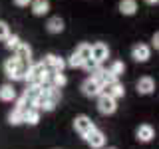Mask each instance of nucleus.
Returning <instances> with one entry per match:
<instances>
[{
  "label": "nucleus",
  "mask_w": 159,
  "mask_h": 149,
  "mask_svg": "<svg viewBox=\"0 0 159 149\" xmlns=\"http://www.w3.org/2000/svg\"><path fill=\"white\" fill-rule=\"evenodd\" d=\"M98 109H99V113H103V115H111V113L117 109V102L113 97L106 96V93H99L98 96Z\"/></svg>",
  "instance_id": "1"
},
{
  "label": "nucleus",
  "mask_w": 159,
  "mask_h": 149,
  "mask_svg": "<svg viewBox=\"0 0 159 149\" xmlns=\"http://www.w3.org/2000/svg\"><path fill=\"white\" fill-rule=\"evenodd\" d=\"M102 93H106V96L117 99V97H123L125 89H123V86L117 82V79H113V82H109V84H106V86H102Z\"/></svg>",
  "instance_id": "2"
},
{
  "label": "nucleus",
  "mask_w": 159,
  "mask_h": 149,
  "mask_svg": "<svg viewBox=\"0 0 159 149\" xmlns=\"http://www.w3.org/2000/svg\"><path fill=\"white\" fill-rule=\"evenodd\" d=\"M93 127H96V125H93V121H92L88 115H80V117H76V121H74V129H76V131H78L82 137L88 135V133L92 131Z\"/></svg>",
  "instance_id": "3"
},
{
  "label": "nucleus",
  "mask_w": 159,
  "mask_h": 149,
  "mask_svg": "<svg viewBox=\"0 0 159 149\" xmlns=\"http://www.w3.org/2000/svg\"><path fill=\"white\" fill-rule=\"evenodd\" d=\"M89 58H93L98 64L106 62V60L109 58V48H107L103 42H96V44L92 46V56H89Z\"/></svg>",
  "instance_id": "4"
},
{
  "label": "nucleus",
  "mask_w": 159,
  "mask_h": 149,
  "mask_svg": "<svg viewBox=\"0 0 159 149\" xmlns=\"http://www.w3.org/2000/svg\"><path fill=\"white\" fill-rule=\"evenodd\" d=\"M84 137H86V141L89 143V147H93V149H99V147L106 145V135H103L99 129H96V127H93L88 135H84Z\"/></svg>",
  "instance_id": "5"
},
{
  "label": "nucleus",
  "mask_w": 159,
  "mask_h": 149,
  "mask_svg": "<svg viewBox=\"0 0 159 149\" xmlns=\"http://www.w3.org/2000/svg\"><path fill=\"white\" fill-rule=\"evenodd\" d=\"M44 66H46L50 72H62V70L66 68V62L60 56H56V54H48V56L44 58Z\"/></svg>",
  "instance_id": "6"
},
{
  "label": "nucleus",
  "mask_w": 159,
  "mask_h": 149,
  "mask_svg": "<svg viewBox=\"0 0 159 149\" xmlns=\"http://www.w3.org/2000/svg\"><path fill=\"white\" fill-rule=\"evenodd\" d=\"M82 89H84V93H86L88 97H98L99 93H102V84H99L96 78H89V79L84 82Z\"/></svg>",
  "instance_id": "7"
},
{
  "label": "nucleus",
  "mask_w": 159,
  "mask_h": 149,
  "mask_svg": "<svg viewBox=\"0 0 159 149\" xmlns=\"http://www.w3.org/2000/svg\"><path fill=\"white\" fill-rule=\"evenodd\" d=\"M149 56H151V50H149V46H145V44H137V46H133V50H131V58L135 60V62H147Z\"/></svg>",
  "instance_id": "8"
},
{
  "label": "nucleus",
  "mask_w": 159,
  "mask_h": 149,
  "mask_svg": "<svg viewBox=\"0 0 159 149\" xmlns=\"http://www.w3.org/2000/svg\"><path fill=\"white\" fill-rule=\"evenodd\" d=\"M34 107H36V109H44V111H52V109L56 107V103H54L46 93H40V96L34 99Z\"/></svg>",
  "instance_id": "9"
},
{
  "label": "nucleus",
  "mask_w": 159,
  "mask_h": 149,
  "mask_svg": "<svg viewBox=\"0 0 159 149\" xmlns=\"http://www.w3.org/2000/svg\"><path fill=\"white\" fill-rule=\"evenodd\" d=\"M30 6H32L34 16H44L50 12V0H32Z\"/></svg>",
  "instance_id": "10"
},
{
  "label": "nucleus",
  "mask_w": 159,
  "mask_h": 149,
  "mask_svg": "<svg viewBox=\"0 0 159 149\" xmlns=\"http://www.w3.org/2000/svg\"><path fill=\"white\" fill-rule=\"evenodd\" d=\"M153 89H155V82H153V78H139V82H137V92L139 93H143V96H147V93H151Z\"/></svg>",
  "instance_id": "11"
},
{
  "label": "nucleus",
  "mask_w": 159,
  "mask_h": 149,
  "mask_svg": "<svg viewBox=\"0 0 159 149\" xmlns=\"http://www.w3.org/2000/svg\"><path fill=\"white\" fill-rule=\"evenodd\" d=\"M119 12L123 16H133L137 12V0H119Z\"/></svg>",
  "instance_id": "12"
},
{
  "label": "nucleus",
  "mask_w": 159,
  "mask_h": 149,
  "mask_svg": "<svg viewBox=\"0 0 159 149\" xmlns=\"http://www.w3.org/2000/svg\"><path fill=\"white\" fill-rule=\"evenodd\" d=\"M14 56L18 60H22V62H30V58H32V48H30L28 44L20 42L16 46V50H14Z\"/></svg>",
  "instance_id": "13"
},
{
  "label": "nucleus",
  "mask_w": 159,
  "mask_h": 149,
  "mask_svg": "<svg viewBox=\"0 0 159 149\" xmlns=\"http://www.w3.org/2000/svg\"><path fill=\"white\" fill-rule=\"evenodd\" d=\"M46 30L50 34H60V32H64V20L60 18V16H52L48 20V24H46Z\"/></svg>",
  "instance_id": "14"
},
{
  "label": "nucleus",
  "mask_w": 159,
  "mask_h": 149,
  "mask_svg": "<svg viewBox=\"0 0 159 149\" xmlns=\"http://www.w3.org/2000/svg\"><path fill=\"white\" fill-rule=\"evenodd\" d=\"M153 135H155V131H153V127L147 125V123L137 127V139H139V141H151Z\"/></svg>",
  "instance_id": "15"
},
{
  "label": "nucleus",
  "mask_w": 159,
  "mask_h": 149,
  "mask_svg": "<svg viewBox=\"0 0 159 149\" xmlns=\"http://www.w3.org/2000/svg\"><path fill=\"white\" fill-rule=\"evenodd\" d=\"M0 99H2V102H12V99H16V89L10 86V84H4V86L0 88Z\"/></svg>",
  "instance_id": "16"
},
{
  "label": "nucleus",
  "mask_w": 159,
  "mask_h": 149,
  "mask_svg": "<svg viewBox=\"0 0 159 149\" xmlns=\"http://www.w3.org/2000/svg\"><path fill=\"white\" fill-rule=\"evenodd\" d=\"M40 121V109L36 107H30L24 111V123H30V125H36Z\"/></svg>",
  "instance_id": "17"
},
{
  "label": "nucleus",
  "mask_w": 159,
  "mask_h": 149,
  "mask_svg": "<svg viewBox=\"0 0 159 149\" xmlns=\"http://www.w3.org/2000/svg\"><path fill=\"white\" fill-rule=\"evenodd\" d=\"M40 93H42V88H40V84H28V88L24 89V96L30 97L32 102L40 96Z\"/></svg>",
  "instance_id": "18"
},
{
  "label": "nucleus",
  "mask_w": 159,
  "mask_h": 149,
  "mask_svg": "<svg viewBox=\"0 0 159 149\" xmlns=\"http://www.w3.org/2000/svg\"><path fill=\"white\" fill-rule=\"evenodd\" d=\"M50 78H52V82H50V84H52L54 88H62V86H66V82H68L66 76H64L62 72H52V74H50Z\"/></svg>",
  "instance_id": "19"
},
{
  "label": "nucleus",
  "mask_w": 159,
  "mask_h": 149,
  "mask_svg": "<svg viewBox=\"0 0 159 149\" xmlns=\"http://www.w3.org/2000/svg\"><path fill=\"white\" fill-rule=\"evenodd\" d=\"M8 121L12 123V125H20V123H24V111L16 107V109H14V111L8 115Z\"/></svg>",
  "instance_id": "20"
},
{
  "label": "nucleus",
  "mask_w": 159,
  "mask_h": 149,
  "mask_svg": "<svg viewBox=\"0 0 159 149\" xmlns=\"http://www.w3.org/2000/svg\"><path fill=\"white\" fill-rule=\"evenodd\" d=\"M18 66H20V60L16 56H14V58H8L6 62H4V72H6V76H10V74H12Z\"/></svg>",
  "instance_id": "21"
},
{
  "label": "nucleus",
  "mask_w": 159,
  "mask_h": 149,
  "mask_svg": "<svg viewBox=\"0 0 159 149\" xmlns=\"http://www.w3.org/2000/svg\"><path fill=\"white\" fill-rule=\"evenodd\" d=\"M76 54L82 60H88L89 56H92V46H89V44H80V46L76 48Z\"/></svg>",
  "instance_id": "22"
},
{
  "label": "nucleus",
  "mask_w": 159,
  "mask_h": 149,
  "mask_svg": "<svg viewBox=\"0 0 159 149\" xmlns=\"http://www.w3.org/2000/svg\"><path fill=\"white\" fill-rule=\"evenodd\" d=\"M123 70H125V66H123V62H119V60H116V62L109 66V74H113L116 78H119L123 74Z\"/></svg>",
  "instance_id": "23"
},
{
  "label": "nucleus",
  "mask_w": 159,
  "mask_h": 149,
  "mask_svg": "<svg viewBox=\"0 0 159 149\" xmlns=\"http://www.w3.org/2000/svg\"><path fill=\"white\" fill-rule=\"evenodd\" d=\"M16 107L18 109H22V111H26V109H30V107H34V102L30 97H26V96H22L18 99V103H16Z\"/></svg>",
  "instance_id": "24"
},
{
  "label": "nucleus",
  "mask_w": 159,
  "mask_h": 149,
  "mask_svg": "<svg viewBox=\"0 0 159 149\" xmlns=\"http://www.w3.org/2000/svg\"><path fill=\"white\" fill-rule=\"evenodd\" d=\"M82 68L84 70H88V72H96V70L99 68V64L96 62V60H93V58H88V60H84V64H82Z\"/></svg>",
  "instance_id": "25"
},
{
  "label": "nucleus",
  "mask_w": 159,
  "mask_h": 149,
  "mask_svg": "<svg viewBox=\"0 0 159 149\" xmlns=\"http://www.w3.org/2000/svg\"><path fill=\"white\" fill-rule=\"evenodd\" d=\"M18 44H20V38L16 36V34H8L6 36V48L8 50H16Z\"/></svg>",
  "instance_id": "26"
},
{
  "label": "nucleus",
  "mask_w": 159,
  "mask_h": 149,
  "mask_svg": "<svg viewBox=\"0 0 159 149\" xmlns=\"http://www.w3.org/2000/svg\"><path fill=\"white\" fill-rule=\"evenodd\" d=\"M82 64H84V60L80 58L76 52H74L72 56H70V60H68V66L70 68H82Z\"/></svg>",
  "instance_id": "27"
},
{
  "label": "nucleus",
  "mask_w": 159,
  "mask_h": 149,
  "mask_svg": "<svg viewBox=\"0 0 159 149\" xmlns=\"http://www.w3.org/2000/svg\"><path fill=\"white\" fill-rule=\"evenodd\" d=\"M10 34V26L4 20H0V40H6V36Z\"/></svg>",
  "instance_id": "28"
},
{
  "label": "nucleus",
  "mask_w": 159,
  "mask_h": 149,
  "mask_svg": "<svg viewBox=\"0 0 159 149\" xmlns=\"http://www.w3.org/2000/svg\"><path fill=\"white\" fill-rule=\"evenodd\" d=\"M30 2H32V0H14V4H16V6H20V8L30 6Z\"/></svg>",
  "instance_id": "29"
},
{
  "label": "nucleus",
  "mask_w": 159,
  "mask_h": 149,
  "mask_svg": "<svg viewBox=\"0 0 159 149\" xmlns=\"http://www.w3.org/2000/svg\"><path fill=\"white\" fill-rule=\"evenodd\" d=\"M153 46H155V50L159 48V34H157V32L153 34Z\"/></svg>",
  "instance_id": "30"
},
{
  "label": "nucleus",
  "mask_w": 159,
  "mask_h": 149,
  "mask_svg": "<svg viewBox=\"0 0 159 149\" xmlns=\"http://www.w3.org/2000/svg\"><path fill=\"white\" fill-rule=\"evenodd\" d=\"M145 2H147V4H151V6H153V4H157L159 0H145Z\"/></svg>",
  "instance_id": "31"
},
{
  "label": "nucleus",
  "mask_w": 159,
  "mask_h": 149,
  "mask_svg": "<svg viewBox=\"0 0 159 149\" xmlns=\"http://www.w3.org/2000/svg\"><path fill=\"white\" fill-rule=\"evenodd\" d=\"M107 149H116V147H107Z\"/></svg>",
  "instance_id": "32"
}]
</instances>
